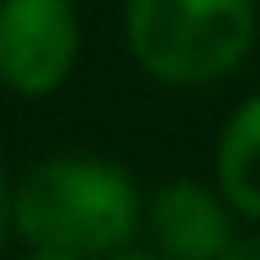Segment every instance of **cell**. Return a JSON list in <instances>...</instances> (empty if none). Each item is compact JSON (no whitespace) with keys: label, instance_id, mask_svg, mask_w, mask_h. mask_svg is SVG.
Returning <instances> with one entry per match:
<instances>
[{"label":"cell","instance_id":"cell-3","mask_svg":"<svg viewBox=\"0 0 260 260\" xmlns=\"http://www.w3.org/2000/svg\"><path fill=\"white\" fill-rule=\"evenodd\" d=\"M82 64L78 0H0V87L18 101L59 96Z\"/></svg>","mask_w":260,"mask_h":260},{"label":"cell","instance_id":"cell-9","mask_svg":"<svg viewBox=\"0 0 260 260\" xmlns=\"http://www.w3.org/2000/svg\"><path fill=\"white\" fill-rule=\"evenodd\" d=\"M105 260H160V256H155L151 247L137 242V247H123V251H114V256H105Z\"/></svg>","mask_w":260,"mask_h":260},{"label":"cell","instance_id":"cell-8","mask_svg":"<svg viewBox=\"0 0 260 260\" xmlns=\"http://www.w3.org/2000/svg\"><path fill=\"white\" fill-rule=\"evenodd\" d=\"M14 260H82V256L59 251V247H18V256H14Z\"/></svg>","mask_w":260,"mask_h":260},{"label":"cell","instance_id":"cell-7","mask_svg":"<svg viewBox=\"0 0 260 260\" xmlns=\"http://www.w3.org/2000/svg\"><path fill=\"white\" fill-rule=\"evenodd\" d=\"M219 260H260V229L238 233V238H233V247H229Z\"/></svg>","mask_w":260,"mask_h":260},{"label":"cell","instance_id":"cell-1","mask_svg":"<svg viewBox=\"0 0 260 260\" xmlns=\"http://www.w3.org/2000/svg\"><path fill=\"white\" fill-rule=\"evenodd\" d=\"M146 192L128 165L91 151H55L14 178L18 247H59L82 260H105L137 247Z\"/></svg>","mask_w":260,"mask_h":260},{"label":"cell","instance_id":"cell-6","mask_svg":"<svg viewBox=\"0 0 260 260\" xmlns=\"http://www.w3.org/2000/svg\"><path fill=\"white\" fill-rule=\"evenodd\" d=\"M14 169H9V160L0 155V260L9 247H18V238H14Z\"/></svg>","mask_w":260,"mask_h":260},{"label":"cell","instance_id":"cell-2","mask_svg":"<svg viewBox=\"0 0 260 260\" xmlns=\"http://www.w3.org/2000/svg\"><path fill=\"white\" fill-rule=\"evenodd\" d=\"M260 41V0H123V46L142 78L206 91L242 73Z\"/></svg>","mask_w":260,"mask_h":260},{"label":"cell","instance_id":"cell-5","mask_svg":"<svg viewBox=\"0 0 260 260\" xmlns=\"http://www.w3.org/2000/svg\"><path fill=\"white\" fill-rule=\"evenodd\" d=\"M210 183L224 192L233 215L260 229V87L247 91L215 133Z\"/></svg>","mask_w":260,"mask_h":260},{"label":"cell","instance_id":"cell-4","mask_svg":"<svg viewBox=\"0 0 260 260\" xmlns=\"http://www.w3.org/2000/svg\"><path fill=\"white\" fill-rule=\"evenodd\" d=\"M238 233L242 219L210 178L174 174L146 192L142 238L160 260H219Z\"/></svg>","mask_w":260,"mask_h":260}]
</instances>
